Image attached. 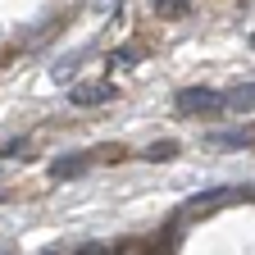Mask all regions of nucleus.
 <instances>
[{
    "label": "nucleus",
    "instance_id": "f257e3e1",
    "mask_svg": "<svg viewBox=\"0 0 255 255\" xmlns=\"http://www.w3.org/2000/svg\"><path fill=\"white\" fill-rule=\"evenodd\" d=\"M178 114H201V119H219L228 114V101H223L219 87H182L178 91Z\"/></svg>",
    "mask_w": 255,
    "mask_h": 255
},
{
    "label": "nucleus",
    "instance_id": "f03ea898",
    "mask_svg": "<svg viewBox=\"0 0 255 255\" xmlns=\"http://www.w3.org/2000/svg\"><path fill=\"white\" fill-rule=\"evenodd\" d=\"M114 96H119L114 82H78V87L69 91V101H73V105H105V101H114Z\"/></svg>",
    "mask_w": 255,
    "mask_h": 255
},
{
    "label": "nucleus",
    "instance_id": "7ed1b4c3",
    "mask_svg": "<svg viewBox=\"0 0 255 255\" xmlns=\"http://www.w3.org/2000/svg\"><path fill=\"white\" fill-rule=\"evenodd\" d=\"M223 101H228V114H255V82L228 87V91H223Z\"/></svg>",
    "mask_w": 255,
    "mask_h": 255
},
{
    "label": "nucleus",
    "instance_id": "20e7f679",
    "mask_svg": "<svg viewBox=\"0 0 255 255\" xmlns=\"http://www.w3.org/2000/svg\"><path fill=\"white\" fill-rule=\"evenodd\" d=\"M91 169V155H64V159H55L50 164V178L55 182H69V178H78V173H87Z\"/></svg>",
    "mask_w": 255,
    "mask_h": 255
},
{
    "label": "nucleus",
    "instance_id": "39448f33",
    "mask_svg": "<svg viewBox=\"0 0 255 255\" xmlns=\"http://www.w3.org/2000/svg\"><path fill=\"white\" fill-rule=\"evenodd\" d=\"M205 141H210V146H228V150H242V146H255V132H251V128H228V132H210Z\"/></svg>",
    "mask_w": 255,
    "mask_h": 255
},
{
    "label": "nucleus",
    "instance_id": "423d86ee",
    "mask_svg": "<svg viewBox=\"0 0 255 255\" xmlns=\"http://www.w3.org/2000/svg\"><path fill=\"white\" fill-rule=\"evenodd\" d=\"M178 150H182L178 141H155V146H146V150H141V159H155V164H159V159H173Z\"/></svg>",
    "mask_w": 255,
    "mask_h": 255
},
{
    "label": "nucleus",
    "instance_id": "0eeeda50",
    "mask_svg": "<svg viewBox=\"0 0 255 255\" xmlns=\"http://www.w3.org/2000/svg\"><path fill=\"white\" fill-rule=\"evenodd\" d=\"M159 14H164V18H182L187 14V0H159Z\"/></svg>",
    "mask_w": 255,
    "mask_h": 255
},
{
    "label": "nucleus",
    "instance_id": "6e6552de",
    "mask_svg": "<svg viewBox=\"0 0 255 255\" xmlns=\"http://www.w3.org/2000/svg\"><path fill=\"white\" fill-rule=\"evenodd\" d=\"M9 155H27V137H18V141H5V146H0V159H9Z\"/></svg>",
    "mask_w": 255,
    "mask_h": 255
},
{
    "label": "nucleus",
    "instance_id": "1a4fd4ad",
    "mask_svg": "<svg viewBox=\"0 0 255 255\" xmlns=\"http://www.w3.org/2000/svg\"><path fill=\"white\" fill-rule=\"evenodd\" d=\"M114 64H119V69H123V64H137V50H128V46H123V50L114 55Z\"/></svg>",
    "mask_w": 255,
    "mask_h": 255
},
{
    "label": "nucleus",
    "instance_id": "9d476101",
    "mask_svg": "<svg viewBox=\"0 0 255 255\" xmlns=\"http://www.w3.org/2000/svg\"><path fill=\"white\" fill-rule=\"evenodd\" d=\"M251 50H255V32H251Z\"/></svg>",
    "mask_w": 255,
    "mask_h": 255
},
{
    "label": "nucleus",
    "instance_id": "9b49d317",
    "mask_svg": "<svg viewBox=\"0 0 255 255\" xmlns=\"http://www.w3.org/2000/svg\"><path fill=\"white\" fill-rule=\"evenodd\" d=\"M0 255H9V251H0Z\"/></svg>",
    "mask_w": 255,
    "mask_h": 255
}]
</instances>
